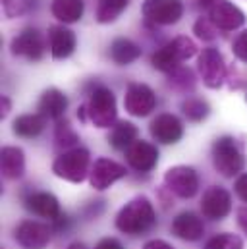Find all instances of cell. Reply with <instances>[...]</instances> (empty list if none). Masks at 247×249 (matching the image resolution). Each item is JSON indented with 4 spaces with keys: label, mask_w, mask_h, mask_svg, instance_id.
<instances>
[{
    "label": "cell",
    "mask_w": 247,
    "mask_h": 249,
    "mask_svg": "<svg viewBox=\"0 0 247 249\" xmlns=\"http://www.w3.org/2000/svg\"><path fill=\"white\" fill-rule=\"evenodd\" d=\"M125 157H127V162L135 170L147 172V170H151L157 164L159 153H157V149L151 143H147V141H135V143H131L127 147Z\"/></svg>",
    "instance_id": "obj_12"
},
{
    "label": "cell",
    "mask_w": 247,
    "mask_h": 249,
    "mask_svg": "<svg viewBox=\"0 0 247 249\" xmlns=\"http://www.w3.org/2000/svg\"><path fill=\"white\" fill-rule=\"evenodd\" d=\"M195 43L187 37H178L172 43L164 45L160 51L153 54V66L162 71H172L180 62L191 58L195 54Z\"/></svg>",
    "instance_id": "obj_2"
},
{
    "label": "cell",
    "mask_w": 247,
    "mask_h": 249,
    "mask_svg": "<svg viewBox=\"0 0 247 249\" xmlns=\"http://www.w3.org/2000/svg\"><path fill=\"white\" fill-rule=\"evenodd\" d=\"M209 18L222 31H234V29H238L246 23L244 12L238 6H234L232 2H226V0L212 4L211 12H209Z\"/></svg>",
    "instance_id": "obj_7"
},
{
    "label": "cell",
    "mask_w": 247,
    "mask_h": 249,
    "mask_svg": "<svg viewBox=\"0 0 247 249\" xmlns=\"http://www.w3.org/2000/svg\"><path fill=\"white\" fill-rule=\"evenodd\" d=\"M70 249H85V248H83V246H79V244H75V246H71Z\"/></svg>",
    "instance_id": "obj_38"
},
{
    "label": "cell",
    "mask_w": 247,
    "mask_h": 249,
    "mask_svg": "<svg viewBox=\"0 0 247 249\" xmlns=\"http://www.w3.org/2000/svg\"><path fill=\"white\" fill-rule=\"evenodd\" d=\"M182 133L184 129L180 120L172 114H162L151 124V135L160 143H176L182 137Z\"/></svg>",
    "instance_id": "obj_15"
},
{
    "label": "cell",
    "mask_w": 247,
    "mask_h": 249,
    "mask_svg": "<svg viewBox=\"0 0 247 249\" xmlns=\"http://www.w3.org/2000/svg\"><path fill=\"white\" fill-rule=\"evenodd\" d=\"M45 122L47 116L43 114H25L14 122V131L21 137H37L45 129Z\"/></svg>",
    "instance_id": "obj_24"
},
{
    "label": "cell",
    "mask_w": 247,
    "mask_h": 249,
    "mask_svg": "<svg viewBox=\"0 0 247 249\" xmlns=\"http://www.w3.org/2000/svg\"><path fill=\"white\" fill-rule=\"evenodd\" d=\"M193 31L197 33V37L199 39H205V41H212L214 37H216V31H218V27L211 21V18H201V19H197L195 21V25H193Z\"/></svg>",
    "instance_id": "obj_28"
},
{
    "label": "cell",
    "mask_w": 247,
    "mask_h": 249,
    "mask_svg": "<svg viewBox=\"0 0 247 249\" xmlns=\"http://www.w3.org/2000/svg\"><path fill=\"white\" fill-rule=\"evenodd\" d=\"M83 2L81 0H54L53 14L64 23H73L83 16Z\"/></svg>",
    "instance_id": "obj_22"
},
{
    "label": "cell",
    "mask_w": 247,
    "mask_h": 249,
    "mask_svg": "<svg viewBox=\"0 0 247 249\" xmlns=\"http://www.w3.org/2000/svg\"><path fill=\"white\" fill-rule=\"evenodd\" d=\"M129 0H99L97 6V19L101 23H110L114 21L124 10L127 8Z\"/></svg>",
    "instance_id": "obj_26"
},
{
    "label": "cell",
    "mask_w": 247,
    "mask_h": 249,
    "mask_svg": "<svg viewBox=\"0 0 247 249\" xmlns=\"http://www.w3.org/2000/svg\"><path fill=\"white\" fill-rule=\"evenodd\" d=\"M125 174V168L120 166L118 162L106 160V159H99L93 166L91 172V184L97 189H106L110 184H114L116 180H120Z\"/></svg>",
    "instance_id": "obj_13"
},
{
    "label": "cell",
    "mask_w": 247,
    "mask_h": 249,
    "mask_svg": "<svg viewBox=\"0 0 247 249\" xmlns=\"http://www.w3.org/2000/svg\"><path fill=\"white\" fill-rule=\"evenodd\" d=\"M203 213L209 218H222L228 214L230 211V193L222 187H211L205 195H203V203H201Z\"/></svg>",
    "instance_id": "obj_14"
},
{
    "label": "cell",
    "mask_w": 247,
    "mask_h": 249,
    "mask_svg": "<svg viewBox=\"0 0 247 249\" xmlns=\"http://www.w3.org/2000/svg\"><path fill=\"white\" fill-rule=\"evenodd\" d=\"M89 166V153L85 149H71L60 155L54 162V172L70 182H81Z\"/></svg>",
    "instance_id": "obj_4"
},
{
    "label": "cell",
    "mask_w": 247,
    "mask_h": 249,
    "mask_svg": "<svg viewBox=\"0 0 247 249\" xmlns=\"http://www.w3.org/2000/svg\"><path fill=\"white\" fill-rule=\"evenodd\" d=\"M8 107H10L8 99H2V116H6V114H8Z\"/></svg>",
    "instance_id": "obj_35"
},
{
    "label": "cell",
    "mask_w": 247,
    "mask_h": 249,
    "mask_svg": "<svg viewBox=\"0 0 247 249\" xmlns=\"http://www.w3.org/2000/svg\"><path fill=\"white\" fill-rule=\"evenodd\" d=\"M168 187L178 193L180 197H193L197 193V187H199V182H197V176L191 168L187 166H176V168H170L164 176Z\"/></svg>",
    "instance_id": "obj_11"
},
{
    "label": "cell",
    "mask_w": 247,
    "mask_h": 249,
    "mask_svg": "<svg viewBox=\"0 0 247 249\" xmlns=\"http://www.w3.org/2000/svg\"><path fill=\"white\" fill-rule=\"evenodd\" d=\"M240 216H242V224H244V228H246V232H247V211H242Z\"/></svg>",
    "instance_id": "obj_36"
},
{
    "label": "cell",
    "mask_w": 247,
    "mask_h": 249,
    "mask_svg": "<svg viewBox=\"0 0 247 249\" xmlns=\"http://www.w3.org/2000/svg\"><path fill=\"white\" fill-rule=\"evenodd\" d=\"M89 118L97 127H110L116 120V101L112 91L101 87L93 93L89 103Z\"/></svg>",
    "instance_id": "obj_5"
},
{
    "label": "cell",
    "mask_w": 247,
    "mask_h": 249,
    "mask_svg": "<svg viewBox=\"0 0 247 249\" xmlns=\"http://www.w3.org/2000/svg\"><path fill=\"white\" fill-rule=\"evenodd\" d=\"M49 45L54 58H68L75 49V35L62 25H54L49 29Z\"/></svg>",
    "instance_id": "obj_16"
},
{
    "label": "cell",
    "mask_w": 247,
    "mask_h": 249,
    "mask_svg": "<svg viewBox=\"0 0 247 249\" xmlns=\"http://www.w3.org/2000/svg\"><path fill=\"white\" fill-rule=\"evenodd\" d=\"M184 14V4L180 0H145L143 16L159 25L176 23Z\"/></svg>",
    "instance_id": "obj_6"
},
{
    "label": "cell",
    "mask_w": 247,
    "mask_h": 249,
    "mask_svg": "<svg viewBox=\"0 0 247 249\" xmlns=\"http://www.w3.org/2000/svg\"><path fill=\"white\" fill-rule=\"evenodd\" d=\"M125 110L133 116H147L157 107V97L147 85H129L125 99H124Z\"/></svg>",
    "instance_id": "obj_8"
},
{
    "label": "cell",
    "mask_w": 247,
    "mask_h": 249,
    "mask_svg": "<svg viewBox=\"0 0 247 249\" xmlns=\"http://www.w3.org/2000/svg\"><path fill=\"white\" fill-rule=\"evenodd\" d=\"M199 71L203 75V81L209 87H218L226 75L222 54L216 49H205L203 54L199 56Z\"/></svg>",
    "instance_id": "obj_9"
},
{
    "label": "cell",
    "mask_w": 247,
    "mask_h": 249,
    "mask_svg": "<svg viewBox=\"0 0 247 249\" xmlns=\"http://www.w3.org/2000/svg\"><path fill=\"white\" fill-rule=\"evenodd\" d=\"M212 155H214V166L216 170L222 174V176H234L242 170L244 166V157L240 153V149L236 147L234 139L232 137H222L214 143V149H212Z\"/></svg>",
    "instance_id": "obj_3"
},
{
    "label": "cell",
    "mask_w": 247,
    "mask_h": 249,
    "mask_svg": "<svg viewBox=\"0 0 247 249\" xmlns=\"http://www.w3.org/2000/svg\"><path fill=\"white\" fill-rule=\"evenodd\" d=\"M97 249H122V246H120L116 240H103V242L97 246Z\"/></svg>",
    "instance_id": "obj_33"
},
{
    "label": "cell",
    "mask_w": 247,
    "mask_h": 249,
    "mask_svg": "<svg viewBox=\"0 0 247 249\" xmlns=\"http://www.w3.org/2000/svg\"><path fill=\"white\" fill-rule=\"evenodd\" d=\"M110 56L116 64L125 66L141 56V49L135 43H131L129 39H116L110 47Z\"/></svg>",
    "instance_id": "obj_23"
},
{
    "label": "cell",
    "mask_w": 247,
    "mask_h": 249,
    "mask_svg": "<svg viewBox=\"0 0 247 249\" xmlns=\"http://www.w3.org/2000/svg\"><path fill=\"white\" fill-rule=\"evenodd\" d=\"M68 107V99L62 95L58 89H49L45 91L41 103H39V110L43 116L49 118H60Z\"/></svg>",
    "instance_id": "obj_19"
},
{
    "label": "cell",
    "mask_w": 247,
    "mask_h": 249,
    "mask_svg": "<svg viewBox=\"0 0 247 249\" xmlns=\"http://www.w3.org/2000/svg\"><path fill=\"white\" fill-rule=\"evenodd\" d=\"M56 141H58L60 145H71V143L77 141V137H75V133L70 129V125L64 122V124H58V129H56Z\"/></svg>",
    "instance_id": "obj_30"
},
{
    "label": "cell",
    "mask_w": 247,
    "mask_h": 249,
    "mask_svg": "<svg viewBox=\"0 0 247 249\" xmlns=\"http://www.w3.org/2000/svg\"><path fill=\"white\" fill-rule=\"evenodd\" d=\"M12 53L18 54V56H25L29 60H39L43 56V53H45L43 35L33 27L25 29L23 33H19L12 41Z\"/></svg>",
    "instance_id": "obj_10"
},
{
    "label": "cell",
    "mask_w": 247,
    "mask_h": 249,
    "mask_svg": "<svg viewBox=\"0 0 247 249\" xmlns=\"http://www.w3.org/2000/svg\"><path fill=\"white\" fill-rule=\"evenodd\" d=\"M174 232L184 238V240H199L203 234V222L193 214V213H184L174 220Z\"/></svg>",
    "instance_id": "obj_20"
},
{
    "label": "cell",
    "mask_w": 247,
    "mask_h": 249,
    "mask_svg": "<svg viewBox=\"0 0 247 249\" xmlns=\"http://www.w3.org/2000/svg\"><path fill=\"white\" fill-rule=\"evenodd\" d=\"M236 191H238V195H240V197L247 203V174L238 180V184H236Z\"/></svg>",
    "instance_id": "obj_32"
},
{
    "label": "cell",
    "mask_w": 247,
    "mask_h": 249,
    "mask_svg": "<svg viewBox=\"0 0 247 249\" xmlns=\"http://www.w3.org/2000/svg\"><path fill=\"white\" fill-rule=\"evenodd\" d=\"M207 249H242V242L234 236H218L209 242Z\"/></svg>",
    "instance_id": "obj_29"
},
{
    "label": "cell",
    "mask_w": 247,
    "mask_h": 249,
    "mask_svg": "<svg viewBox=\"0 0 247 249\" xmlns=\"http://www.w3.org/2000/svg\"><path fill=\"white\" fill-rule=\"evenodd\" d=\"M234 53L240 60L247 62V31L240 33V37L234 41Z\"/></svg>",
    "instance_id": "obj_31"
},
{
    "label": "cell",
    "mask_w": 247,
    "mask_h": 249,
    "mask_svg": "<svg viewBox=\"0 0 247 249\" xmlns=\"http://www.w3.org/2000/svg\"><path fill=\"white\" fill-rule=\"evenodd\" d=\"M153 222H155V213L145 197L131 201L127 207H124L118 216V228L127 234H141L149 230Z\"/></svg>",
    "instance_id": "obj_1"
},
{
    "label": "cell",
    "mask_w": 247,
    "mask_h": 249,
    "mask_svg": "<svg viewBox=\"0 0 247 249\" xmlns=\"http://www.w3.org/2000/svg\"><path fill=\"white\" fill-rule=\"evenodd\" d=\"M145 249H172L168 244H164V242H151V244H147Z\"/></svg>",
    "instance_id": "obj_34"
},
{
    "label": "cell",
    "mask_w": 247,
    "mask_h": 249,
    "mask_svg": "<svg viewBox=\"0 0 247 249\" xmlns=\"http://www.w3.org/2000/svg\"><path fill=\"white\" fill-rule=\"evenodd\" d=\"M201 6H211V4H216L218 0H197Z\"/></svg>",
    "instance_id": "obj_37"
},
{
    "label": "cell",
    "mask_w": 247,
    "mask_h": 249,
    "mask_svg": "<svg viewBox=\"0 0 247 249\" xmlns=\"http://www.w3.org/2000/svg\"><path fill=\"white\" fill-rule=\"evenodd\" d=\"M182 108H184L185 116H187L189 120H193V122H199V120H203V118L209 114L207 103H203V101H199V99L185 101L184 105H182Z\"/></svg>",
    "instance_id": "obj_27"
},
{
    "label": "cell",
    "mask_w": 247,
    "mask_h": 249,
    "mask_svg": "<svg viewBox=\"0 0 247 249\" xmlns=\"http://www.w3.org/2000/svg\"><path fill=\"white\" fill-rule=\"evenodd\" d=\"M137 137V127L129 122H120L118 125H114L108 141L114 149H127L131 143H135Z\"/></svg>",
    "instance_id": "obj_25"
},
{
    "label": "cell",
    "mask_w": 247,
    "mask_h": 249,
    "mask_svg": "<svg viewBox=\"0 0 247 249\" xmlns=\"http://www.w3.org/2000/svg\"><path fill=\"white\" fill-rule=\"evenodd\" d=\"M27 209L39 216L45 218H60V209H58V201L49 195V193H35L31 197H27L25 201Z\"/></svg>",
    "instance_id": "obj_18"
},
{
    "label": "cell",
    "mask_w": 247,
    "mask_h": 249,
    "mask_svg": "<svg viewBox=\"0 0 247 249\" xmlns=\"http://www.w3.org/2000/svg\"><path fill=\"white\" fill-rule=\"evenodd\" d=\"M23 153L16 147H4L2 149V172L6 178H19L23 174Z\"/></svg>",
    "instance_id": "obj_21"
},
{
    "label": "cell",
    "mask_w": 247,
    "mask_h": 249,
    "mask_svg": "<svg viewBox=\"0 0 247 249\" xmlns=\"http://www.w3.org/2000/svg\"><path fill=\"white\" fill-rule=\"evenodd\" d=\"M16 240L29 249H41L49 244V230L35 222H25L18 228Z\"/></svg>",
    "instance_id": "obj_17"
}]
</instances>
